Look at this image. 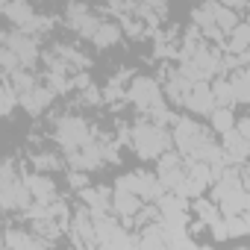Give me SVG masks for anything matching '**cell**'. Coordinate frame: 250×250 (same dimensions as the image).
<instances>
[{
	"label": "cell",
	"mask_w": 250,
	"mask_h": 250,
	"mask_svg": "<svg viewBox=\"0 0 250 250\" xmlns=\"http://www.w3.org/2000/svg\"><path fill=\"white\" fill-rule=\"evenodd\" d=\"M162 100H165V91H162V85H159L156 77H133L130 80V85H127V103H133L142 115L150 112Z\"/></svg>",
	"instance_id": "obj_8"
},
{
	"label": "cell",
	"mask_w": 250,
	"mask_h": 250,
	"mask_svg": "<svg viewBox=\"0 0 250 250\" xmlns=\"http://www.w3.org/2000/svg\"><path fill=\"white\" fill-rule=\"evenodd\" d=\"M121 39H124V30H121L115 21H109V18H106V21L97 27V33H94L88 42L94 44V50H109V47H115Z\"/></svg>",
	"instance_id": "obj_20"
},
{
	"label": "cell",
	"mask_w": 250,
	"mask_h": 250,
	"mask_svg": "<svg viewBox=\"0 0 250 250\" xmlns=\"http://www.w3.org/2000/svg\"><path fill=\"white\" fill-rule=\"evenodd\" d=\"M65 27L71 30V33H77V36H83V39H91L94 33H97V27L106 21V15L103 12H97V9H91L88 3H83V0H68L65 3Z\"/></svg>",
	"instance_id": "obj_5"
},
{
	"label": "cell",
	"mask_w": 250,
	"mask_h": 250,
	"mask_svg": "<svg viewBox=\"0 0 250 250\" xmlns=\"http://www.w3.org/2000/svg\"><path fill=\"white\" fill-rule=\"evenodd\" d=\"M191 85H194V80L186 77L180 71V65L177 68H165V85H162V91H165V100L171 106H186V100L191 94Z\"/></svg>",
	"instance_id": "obj_10"
},
{
	"label": "cell",
	"mask_w": 250,
	"mask_h": 250,
	"mask_svg": "<svg viewBox=\"0 0 250 250\" xmlns=\"http://www.w3.org/2000/svg\"><path fill=\"white\" fill-rule=\"evenodd\" d=\"M171 136H174V147L186 156V159H200V153L206 150V145H212V130L206 124H200L197 118L191 115H180L171 127Z\"/></svg>",
	"instance_id": "obj_2"
},
{
	"label": "cell",
	"mask_w": 250,
	"mask_h": 250,
	"mask_svg": "<svg viewBox=\"0 0 250 250\" xmlns=\"http://www.w3.org/2000/svg\"><path fill=\"white\" fill-rule=\"evenodd\" d=\"M3 47H9L18 59H21V65L24 68H33L39 59H42V47H39V36H33V33H24V30H18V27H12V24H6V30H3Z\"/></svg>",
	"instance_id": "obj_6"
},
{
	"label": "cell",
	"mask_w": 250,
	"mask_h": 250,
	"mask_svg": "<svg viewBox=\"0 0 250 250\" xmlns=\"http://www.w3.org/2000/svg\"><path fill=\"white\" fill-rule=\"evenodd\" d=\"M53 142L62 147V153H74L85 145H91L97 139V133L91 130V124L83 118V115H74V112H65L53 121V130H50Z\"/></svg>",
	"instance_id": "obj_3"
},
{
	"label": "cell",
	"mask_w": 250,
	"mask_h": 250,
	"mask_svg": "<svg viewBox=\"0 0 250 250\" xmlns=\"http://www.w3.org/2000/svg\"><path fill=\"white\" fill-rule=\"evenodd\" d=\"M112 203H115V215L130 227V224H133V218L142 212V206H145L147 200H142V197H139L136 191H130V188L115 186V200H112Z\"/></svg>",
	"instance_id": "obj_15"
},
{
	"label": "cell",
	"mask_w": 250,
	"mask_h": 250,
	"mask_svg": "<svg viewBox=\"0 0 250 250\" xmlns=\"http://www.w3.org/2000/svg\"><path fill=\"white\" fill-rule=\"evenodd\" d=\"M235 130H238L244 139H250V115H244V118H238V121H235Z\"/></svg>",
	"instance_id": "obj_27"
},
{
	"label": "cell",
	"mask_w": 250,
	"mask_h": 250,
	"mask_svg": "<svg viewBox=\"0 0 250 250\" xmlns=\"http://www.w3.org/2000/svg\"><path fill=\"white\" fill-rule=\"evenodd\" d=\"M183 109H188V112H194V115H203V118H209V115L218 109V100H215V91H212L209 80H197V83L191 85V94H188V100H186Z\"/></svg>",
	"instance_id": "obj_12"
},
{
	"label": "cell",
	"mask_w": 250,
	"mask_h": 250,
	"mask_svg": "<svg viewBox=\"0 0 250 250\" xmlns=\"http://www.w3.org/2000/svg\"><path fill=\"white\" fill-rule=\"evenodd\" d=\"M156 206H159L162 221L168 227H188V197H180L174 191H165L156 200Z\"/></svg>",
	"instance_id": "obj_11"
},
{
	"label": "cell",
	"mask_w": 250,
	"mask_h": 250,
	"mask_svg": "<svg viewBox=\"0 0 250 250\" xmlns=\"http://www.w3.org/2000/svg\"><path fill=\"white\" fill-rule=\"evenodd\" d=\"M218 3H224V6H229L235 12H244L247 9V0H218Z\"/></svg>",
	"instance_id": "obj_28"
},
{
	"label": "cell",
	"mask_w": 250,
	"mask_h": 250,
	"mask_svg": "<svg viewBox=\"0 0 250 250\" xmlns=\"http://www.w3.org/2000/svg\"><path fill=\"white\" fill-rule=\"evenodd\" d=\"M238 171H241V183H244V188L250 191V159H247V162H244Z\"/></svg>",
	"instance_id": "obj_29"
},
{
	"label": "cell",
	"mask_w": 250,
	"mask_h": 250,
	"mask_svg": "<svg viewBox=\"0 0 250 250\" xmlns=\"http://www.w3.org/2000/svg\"><path fill=\"white\" fill-rule=\"evenodd\" d=\"M115 186L136 191V194H139L142 200H147V203H156V200L165 194V186L159 183L156 171H153V174H150V171H133V174H124V177H118Z\"/></svg>",
	"instance_id": "obj_9"
},
{
	"label": "cell",
	"mask_w": 250,
	"mask_h": 250,
	"mask_svg": "<svg viewBox=\"0 0 250 250\" xmlns=\"http://www.w3.org/2000/svg\"><path fill=\"white\" fill-rule=\"evenodd\" d=\"M224 50H227V53H232V56L250 53V21H238V24L227 33Z\"/></svg>",
	"instance_id": "obj_19"
},
{
	"label": "cell",
	"mask_w": 250,
	"mask_h": 250,
	"mask_svg": "<svg viewBox=\"0 0 250 250\" xmlns=\"http://www.w3.org/2000/svg\"><path fill=\"white\" fill-rule=\"evenodd\" d=\"M3 247H6V250H42V247H50V244H47L44 238H39L33 229H24V227H12V221H6Z\"/></svg>",
	"instance_id": "obj_13"
},
{
	"label": "cell",
	"mask_w": 250,
	"mask_h": 250,
	"mask_svg": "<svg viewBox=\"0 0 250 250\" xmlns=\"http://www.w3.org/2000/svg\"><path fill=\"white\" fill-rule=\"evenodd\" d=\"M3 15H6V24L24 30V33H33V36H42L53 27L50 18H42L33 6V0H9L3 3Z\"/></svg>",
	"instance_id": "obj_4"
},
{
	"label": "cell",
	"mask_w": 250,
	"mask_h": 250,
	"mask_svg": "<svg viewBox=\"0 0 250 250\" xmlns=\"http://www.w3.org/2000/svg\"><path fill=\"white\" fill-rule=\"evenodd\" d=\"M27 186H30V191H33V197H36L39 203H53V200H59L56 180H53L50 174H44V171L30 174V177H27Z\"/></svg>",
	"instance_id": "obj_18"
},
{
	"label": "cell",
	"mask_w": 250,
	"mask_h": 250,
	"mask_svg": "<svg viewBox=\"0 0 250 250\" xmlns=\"http://www.w3.org/2000/svg\"><path fill=\"white\" fill-rule=\"evenodd\" d=\"M212 91H215V100L218 106H235V88H232V80H215L212 83Z\"/></svg>",
	"instance_id": "obj_25"
},
{
	"label": "cell",
	"mask_w": 250,
	"mask_h": 250,
	"mask_svg": "<svg viewBox=\"0 0 250 250\" xmlns=\"http://www.w3.org/2000/svg\"><path fill=\"white\" fill-rule=\"evenodd\" d=\"M191 212H194V215H197V221H203L206 227H212V224H218V221L224 218L221 206H218L215 200H206L203 194H200V197H194V203H191Z\"/></svg>",
	"instance_id": "obj_21"
},
{
	"label": "cell",
	"mask_w": 250,
	"mask_h": 250,
	"mask_svg": "<svg viewBox=\"0 0 250 250\" xmlns=\"http://www.w3.org/2000/svg\"><path fill=\"white\" fill-rule=\"evenodd\" d=\"M156 177H159V183L165 186V191L180 194V191H183V186H186V177H188L186 156H183L177 147H174V150H168V153H162V156L156 159Z\"/></svg>",
	"instance_id": "obj_7"
},
{
	"label": "cell",
	"mask_w": 250,
	"mask_h": 250,
	"mask_svg": "<svg viewBox=\"0 0 250 250\" xmlns=\"http://www.w3.org/2000/svg\"><path fill=\"white\" fill-rule=\"evenodd\" d=\"M80 200L94 212V215H109L115 212V188H106V186H85L80 191Z\"/></svg>",
	"instance_id": "obj_14"
},
{
	"label": "cell",
	"mask_w": 250,
	"mask_h": 250,
	"mask_svg": "<svg viewBox=\"0 0 250 250\" xmlns=\"http://www.w3.org/2000/svg\"><path fill=\"white\" fill-rule=\"evenodd\" d=\"M30 162H33V168H36V171L53 174V171H62L68 159H62V156H59L56 150H36V153L30 156Z\"/></svg>",
	"instance_id": "obj_22"
},
{
	"label": "cell",
	"mask_w": 250,
	"mask_h": 250,
	"mask_svg": "<svg viewBox=\"0 0 250 250\" xmlns=\"http://www.w3.org/2000/svg\"><path fill=\"white\" fill-rule=\"evenodd\" d=\"M53 94H56V88L39 83L36 88H30L27 94H21V109H24L27 115H33V118H39V115L53 103Z\"/></svg>",
	"instance_id": "obj_17"
},
{
	"label": "cell",
	"mask_w": 250,
	"mask_h": 250,
	"mask_svg": "<svg viewBox=\"0 0 250 250\" xmlns=\"http://www.w3.org/2000/svg\"><path fill=\"white\" fill-rule=\"evenodd\" d=\"M130 147L139 153V159L150 162V159H159L162 153H168L174 147V136L168 133V127H162L153 118L142 115L130 127Z\"/></svg>",
	"instance_id": "obj_1"
},
{
	"label": "cell",
	"mask_w": 250,
	"mask_h": 250,
	"mask_svg": "<svg viewBox=\"0 0 250 250\" xmlns=\"http://www.w3.org/2000/svg\"><path fill=\"white\" fill-rule=\"evenodd\" d=\"M0 68H3V77H6V74L18 71V68H24V65H21V59H18L9 47H0Z\"/></svg>",
	"instance_id": "obj_26"
},
{
	"label": "cell",
	"mask_w": 250,
	"mask_h": 250,
	"mask_svg": "<svg viewBox=\"0 0 250 250\" xmlns=\"http://www.w3.org/2000/svg\"><path fill=\"white\" fill-rule=\"evenodd\" d=\"M209 121H212V130L215 133H229L232 127H235V115H232V106H218L212 115H209Z\"/></svg>",
	"instance_id": "obj_24"
},
{
	"label": "cell",
	"mask_w": 250,
	"mask_h": 250,
	"mask_svg": "<svg viewBox=\"0 0 250 250\" xmlns=\"http://www.w3.org/2000/svg\"><path fill=\"white\" fill-rule=\"evenodd\" d=\"M221 145H224V153H227L229 165H244L250 159V139H244L235 127L221 136Z\"/></svg>",
	"instance_id": "obj_16"
},
{
	"label": "cell",
	"mask_w": 250,
	"mask_h": 250,
	"mask_svg": "<svg viewBox=\"0 0 250 250\" xmlns=\"http://www.w3.org/2000/svg\"><path fill=\"white\" fill-rule=\"evenodd\" d=\"M244 224H247V235H250V209L244 212Z\"/></svg>",
	"instance_id": "obj_30"
},
{
	"label": "cell",
	"mask_w": 250,
	"mask_h": 250,
	"mask_svg": "<svg viewBox=\"0 0 250 250\" xmlns=\"http://www.w3.org/2000/svg\"><path fill=\"white\" fill-rule=\"evenodd\" d=\"M229 80H232V88H235V100L250 106V65L229 71Z\"/></svg>",
	"instance_id": "obj_23"
}]
</instances>
